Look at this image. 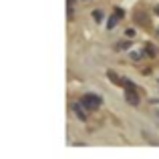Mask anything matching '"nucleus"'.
<instances>
[{
	"label": "nucleus",
	"instance_id": "f257e3e1",
	"mask_svg": "<svg viewBox=\"0 0 159 159\" xmlns=\"http://www.w3.org/2000/svg\"><path fill=\"white\" fill-rule=\"evenodd\" d=\"M81 103L85 105V109H89V111H95L97 107H101L103 97H101V95H97V93H85V95L81 97Z\"/></svg>",
	"mask_w": 159,
	"mask_h": 159
},
{
	"label": "nucleus",
	"instance_id": "f03ea898",
	"mask_svg": "<svg viewBox=\"0 0 159 159\" xmlns=\"http://www.w3.org/2000/svg\"><path fill=\"white\" fill-rule=\"evenodd\" d=\"M125 101L129 103V105H133V107H137L139 105V95H137V91H125Z\"/></svg>",
	"mask_w": 159,
	"mask_h": 159
},
{
	"label": "nucleus",
	"instance_id": "7ed1b4c3",
	"mask_svg": "<svg viewBox=\"0 0 159 159\" xmlns=\"http://www.w3.org/2000/svg\"><path fill=\"white\" fill-rule=\"evenodd\" d=\"M73 111H75V115L79 117L81 121H87V113H85V105H83L81 101L79 103H73Z\"/></svg>",
	"mask_w": 159,
	"mask_h": 159
},
{
	"label": "nucleus",
	"instance_id": "20e7f679",
	"mask_svg": "<svg viewBox=\"0 0 159 159\" xmlns=\"http://www.w3.org/2000/svg\"><path fill=\"white\" fill-rule=\"evenodd\" d=\"M107 77H109V81L117 83V85H123V79H121L117 73H113V70H107Z\"/></svg>",
	"mask_w": 159,
	"mask_h": 159
},
{
	"label": "nucleus",
	"instance_id": "39448f33",
	"mask_svg": "<svg viewBox=\"0 0 159 159\" xmlns=\"http://www.w3.org/2000/svg\"><path fill=\"white\" fill-rule=\"evenodd\" d=\"M117 24H119V16H117V14H113L111 18H109V22H107V28H109V30H113V28H115Z\"/></svg>",
	"mask_w": 159,
	"mask_h": 159
},
{
	"label": "nucleus",
	"instance_id": "423d86ee",
	"mask_svg": "<svg viewBox=\"0 0 159 159\" xmlns=\"http://www.w3.org/2000/svg\"><path fill=\"white\" fill-rule=\"evenodd\" d=\"M123 87H125V91H137V85L133 81H129V79H123Z\"/></svg>",
	"mask_w": 159,
	"mask_h": 159
},
{
	"label": "nucleus",
	"instance_id": "0eeeda50",
	"mask_svg": "<svg viewBox=\"0 0 159 159\" xmlns=\"http://www.w3.org/2000/svg\"><path fill=\"white\" fill-rule=\"evenodd\" d=\"M143 52H149L147 57H155L157 54V51H155V47H153V44H147V47H145V51Z\"/></svg>",
	"mask_w": 159,
	"mask_h": 159
},
{
	"label": "nucleus",
	"instance_id": "6e6552de",
	"mask_svg": "<svg viewBox=\"0 0 159 159\" xmlns=\"http://www.w3.org/2000/svg\"><path fill=\"white\" fill-rule=\"evenodd\" d=\"M103 16H105V14H103V10H93V18L97 20V22H101Z\"/></svg>",
	"mask_w": 159,
	"mask_h": 159
},
{
	"label": "nucleus",
	"instance_id": "1a4fd4ad",
	"mask_svg": "<svg viewBox=\"0 0 159 159\" xmlns=\"http://www.w3.org/2000/svg\"><path fill=\"white\" fill-rule=\"evenodd\" d=\"M131 47V43H129V40H121L119 44H117V48H119V51H125V48H129Z\"/></svg>",
	"mask_w": 159,
	"mask_h": 159
},
{
	"label": "nucleus",
	"instance_id": "9d476101",
	"mask_svg": "<svg viewBox=\"0 0 159 159\" xmlns=\"http://www.w3.org/2000/svg\"><path fill=\"white\" fill-rule=\"evenodd\" d=\"M141 54H143V52H135V51H133V52H131V58H133V61H139Z\"/></svg>",
	"mask_w": 159,
	"mask_h": 159
},
{
	"label": "nucleus",
	"instance_id": "9b49d317",
	"mask_svg": "<svg viewBox=\"0 0 159 159\" xmlns=\"http://www.w3.org/2000/svg\"><path fill=\"white\" fill-rule=\"evenodd\" d=\"M115 14H117V16H119V18H123V16H125V12H123V8H115Z\"/></svg>",
	"mask_w": 159,
	"mask_h": 159
},
{
	"label": "nucleus",
	"instance_id": "f8f14e48",
	"mask_svg": "<svg viewBox=\"0 0 159 159\" xmlns=\"http://www.w3.org/2000/svg\"><path fill=\"white\" fill-rule=\"evenodd\" d=\"M125 36H135V30H133V28H127V30H125Z\"/></svg>",
	"mask_w": 159,
	"mask_h": 159
},
{
	"label": "nucleus",
	"instance_id": "ddd939ff",
	"mask_svg": "<svg viewBox=\"0 0 159 159\" xmlns=\"http://www.w3.org/2000/svg\"><path fill=\"white\" fill-rule=\"evenodd\" d=\"M75 2H77V0H66V4H69V8H73V6H75Z\"/></svg>",
	"mask_w": 159,
	"mask_h": 159
},
{
	"label": "nucleus",
	"instance_id": "4468645a",
	"mask_svg": "<svg viewBox=\"0 0 159 159\" xmlns=\"http://www.w3.org/2000/svg\"><path fill=\"white\" fill-rule=\"evenodd\" d=\"M155 14L159 16V4H157V6H155Z\"/></svg>",
	"mask_w": 159,
	"mask_h": 159
}]
</instances>
